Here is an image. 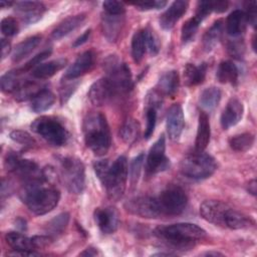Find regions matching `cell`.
<instances>
[{
    "label": "cell",
    "mask_w": 257,
    "mask_h": 257,
    "mask_svg": "<svg viewBox=\"0 0 257 257\" xmlns=\"http://www.w3.org/2000/svg\"><path fill=\"white\" fill-rule=\"evenodd\" d=\"M52 178V170L44 169L42 178L23 184L20 199L34 215L47 214L58 205L60 192L50 185Z\"/></svg>",
    "instance_id": "obj_1"
},
{
    "label": "cell",
    "mask_w": 257,
    "mask_h": 257,
    "mask_svg": "<svg viewBox=\"0 0 257 257\" xmlns=\"http://www.w3.org/2000/svg\"><path fill=\"white\" fill-rule=\"evenodd\" d=\"M155 235L168 245L177 249H190L206 236V231L196 224L177 223L168 226H159Z\"/></svg>",
    "instance_id": "obj_2"
},
{
    "label": "cell",
    "mask_w": 257,
    "mask_h": 257,
    "mask_svg": "<svg viewBox=\"0 0 257 257\" xmlns=\"http://www.w3.org/2000/svg\"><path fill=\"white\" fill-rule=\"evenodd\" d=\"M83 135L86 147L96 156L105 155L111 145L106 117L101 112L87 114L83 120Z\"/></svg>",
    "instance_id": "obj_3"
},
{
    "label": "cell",
    "mask_w": 257,
    "mask_h": 257,
    "mask_svg": "<svg viewBox=\"0 0 257 257\" xmlns=\"http://www.w3.org/2000/svg\"><path fill=\"white\" fill-rule=\"evenodd\" d=\"M128 176V163L124 156H119L109 165L106 172L99 179V182L105 188L107 197L112 201H118L122 198Z\"/></svg>",
    "instance_id": "obj_4"
},
{
    "label": "cell",
    "mask_w": 257,
    "mask_h": 257,
    "mask_svg": "<svg viewBox=\"0 0 257 257\" xmlns=\"http://www.w3.org/2000/svg\"><path fill=\"white\" fill-rule=\"evenodd\" d=\"M180 170L187 178L200 181L210 178L215 173L217 163L209 154L194 151L182 160Z\"/></svg>",
    "instance_id": "obj_5"
},
{
    "label": "cell",
    "mask_w": 257,
    "mask_h": 257,
    "mask_svg": "<svg viewBox=\"0 0 257 257\" xmlns=\"http://www.w3.org/2000/svg\"><path fill=\"white\" fill-rule=\"evenodd\" d=\"M59 172L66 189L72 194H81L85 188V170L81 160L66 156L57 158Z\"/></svg>",
    "instance_id": "obj_6"
},
{
    "label": "cell",
    "mask_w": 257,
    "mask_h": 257,
    "mask_svg": "<svg viewBox=\"0 0 257 257\" xmlns=\"http://www.w3.org/2000/svg\"><path fill=\"white\" fill-rule=\"evenodd\" d=\"M31 130L54 147L65 145L69 138L65 126L52 116L42 115L36 118L31 123Z\"/></svg>",
    "instance_id": "obj_7"
},
{
    "label": "cell",
    "mask_w": 257,
    "mask_h": 257,
    "mask_svg": "<svg viewBox=\"0 0 257 257\" xmlns=\"http://www.w3.org/2000/svg\"><path fill=\"white\" fill-rule=\"evenodd\" d=\"M106 78L113 87L115 93L127 92L133 87L131 69L126 63L116 56L108 57L104 62Z\"/></svg>",
    "instance_id": "obj_8"
},
{
    "label": "cell",
    "mask_w": 257,
    "mask_h": 257,
    "mask_svg": "<svg viewBox=\"0 0 257 257\" xmlns=\"http://www.w3.org/2000/svg\"><path fill=\"white\" fill-rule=\"evenodd\" d=\"M162 216H178L182 214L187 205L188 197L179 186H169L157 197Z\"/></svg>",
    "instance_id": "obj_9"
},
{
    "label": "cell",
    "mask_w": 257,
    "mask_h": 257,
    "mask_svg": "<svg viewBox=\"0 0 257 257\" xmlns=\"http://www.w3.org/2000/svg\"><path fill=\"white\" fill-rule=\"evenodd\" d=\"M5 168L8 172L22 179L24 183L43 177V170H40L35 162L23 159L15 152H9L6 155Z\"/></svg>",
    "instance_id": "obj_10"
},
{
    "label": "cell",
    "mask_w": 257,
    "mask_h": 257,
    "mask_svg": "<svg viewBox=\"0 0 257 257\" xmlns=\"http://www.w3.org/2000/svg\"><path fill=\"white\" fill-rule=\"evenodd\" d=\"M124 209L130 214L147 219H155L162 216L157 197L140 196L132 198L124 203Z\"/></svg>",
    "instance_id": "obj_11"
},
{
    "label": "cell",
    "mask_w": 257,
    "mask_h": 257,
    "mask_svg": "<svg viewBox=\"0 0 257 257\" xmlns=\"http://www.w3.org/2000/svg\"><path fill=\"white\" fill-rule=\"evenodd\" d=\"M169 167L170 160L166 156V139L162 135L149 151L146 162V173L148 176H153L167 170Z\"/></svg>",
    "instance_id": "obj_12"
},
{
    "label": "cell",
    "mask_w": 257,
    "mask_h": 257,
    "mask_svg": "<svg viewBox=\"0 0 257 257\" xmlns=\"http://www.w3.org/2000/svg\"><path fill=\"white\" fill-rule=\"evenodd\" d=\"M230 206L219 200H206L200 206V214L204 220L214 225L224 226L225 217Z\"/></svg>",
    "instance_id": "obj_13"
},
{
    "label": "cell",
    "mask_w": 257,
    "mask_h": 257,
    "mask_svg": "<svg viewBox=\"0 0 257 257\" xmlns=\"http://www.w3.org/2000/svg\"><path fill=\"white\" fill-rule=\"evenodd\" d=\"M94 221L99 230L104 234L114 233L119 225V215L115 208H96L93 213Z\"/></svg>",
    "instance_id": "obj_14"
},
{
    "label": "cell",
    "mask_w": 257,
    "mask_h": 257,
    "mask_svg": "<svg viewBox=\"0 0 257 257\" xmlns=\"http://www.w3.org/2000/svg\"><path fill=\"white\" fill-rule=\"evenodd\" d=\"M114 94L116 93L108 79L102 77L91 84L87 95L93 105L101 106L107 103Z\"/></svg>",
    "instance_id": "obj_15"
},
{
    "label": "cell",
    "mask_w": 257,
    "mask_h": 257,
    "mask_svg": "<svg viewBox=\"0 0 257 257\" xmlns=\"http://www.w3.org/2000/svg\"><path fill=\"white\" fill-rule=\"evenodd\" d=\"M166 126L168 136L171 140L177 141L180 139L185 126L184 111L180 103L173 104L168 110Z\"/></svg>",
    "instance_id": "obj_16"
},
{
    "label": "cell",
    "mask_w": 257,
    "mask_h": 257,
    "mask_svg": "<svg viewBox=\"0 0 257 257\" xmlns=\"http://www.w3.org/2000/svg\"><path fill=\"white\" fill-rule=\"evenodd\" d=\"M15 11L20 15L24 23L33 24L41 19L46 7L41 2L24 1L15 4Z\"/></svg>",
    "instance_id": "obj_17"
},
{
    "label": "cell",
    "mask_w": 257,
    "mask_h": 257,
    "mask_svg": "<svg viewBox=\"0 0 257 257\" xmlns=\"http://www.w3.org/2000/svg\"><path fill=\"white\" fill-rule=\"evenodd\" d=\"M95 55L93 51L87 50L81 53L75 61L66 69L64 73V78L68 80H73L83 74H85L87 71H89L94 63Z\"/></svg>",
    "instance_id": "obj_18"
},
{
    "label": "cell",
    "mask_w": 257,
    "mask_h": 257,
    "mask_svg": "<svg viewBox=\"0 0 257 257\" xmlns=\"http://www.w3.org/2000/svg\"><path fill=\"white\" fill-rule=\"evenodd\" d=\"M124 15H113L104 12L101 16V30L104 37L109 42H115L122 30Z\"/></svg>",
    "instance_id": "obj_19"
},
{
    "label": "cell",
    "mask_w": 257,
    "mask_h": 257,
    "mask_svg": "<svg viewBox=\"0 0 257 257\" xmlns=\"http://www.w3.org/2000/svg\"><path fill=\"white\" fill-rule=\"evenodd\" d=\"M188 6V1L179 0L173 2L159 19L161 27L164 30H171L175 26V24L180 20V18L186 13Z\"/></svg>",
    "instance_id": "obj_20"
},
{
    "label": "cell",
    "mask_w": 257,
    "mask_h": 257,
    "mask_svg": "<svg viewBox=\"0 0 257 257\" xmlns=\"http://www.w3.org/2000/svg\"><path fill=\"white\" fill-rule=\"evenodd\" d=\"M243 112H244L243 103L236 97L231 98L228 101L226 107L224 108L221 114L220 122L222 127L224 130H228L236 125L241 120L243 116Z\"/></svg>",
    "instance_id": "obj_21"
},
{
    "label": "cell",
    "mask_w": 257,
    "mask_h": 257,
    "mask_svg": "<svg viewBox=\"0 0 257 257\" xmlns=\"http://www.w3.org/2000/svg\"><path fill=\"white\" fill-rule=\"evenodd\" d=\"M85 18H86V16L84 13L76 14V15L69 16V17L65 18L62 22H60L54 28V30L51 33V37L54 40H59V39L63 38L64 36L68 35L72 31H74L76 28L81 26L83 24V22L85 21Z\"/></svg>",
    "instance_id": "obj_22"
},
{
    "label": "cell",
    "mask_w": 257,
    "mask_h": 257,
    "mask_svg": "<svg viewBox=\"0 0 257 257\" xmlns=\"http://www.w3.org/2000/svg\"><path fill=\"white\" fill-rule=\"evenodd\" d=\"M211 137V128L209 116L205 111H201L198 119V128L195 140V151L204 152L209 145Z\"/></svg>",
    "instance_id": "obj_23"
},
{
    "label": "cell",
    "mask_w": 257,
    "mask_h": 257,
    "mask_svg": "<svg viewBox=\"0 0 257 257\" xmlns=\"http://www.w3.org/2000/svg\"><path fill=\"white\" fill-rule=\"evenodd\" d=\"M180 76L177 70H170L163 73L157 83V90L162 95L173 96L178 91Z\"/></svg>",
    "instance_id": "obj_24"
},
{
    "label": "cell",
    "mask_w": 257,
    "mask_h": 257,
    "mask_svg": "<svg viewBox=\"0 0 257 257\" xmlns=\"http://www.w3.org/2000/svg\"><path fill=\"white\" fill-rule=\"evenodd\" d=\"M247 23L245 12L236 9L231 12L226 19V31L230 36L236 38L245 31Z\"/></svg>",
    "instance_id": "obj_25"
},
{
    "label": "cell",
    "mask_w": 257,
    "mask_h": 257,
    "mask_svg": "<svg viewBox=\"0 0 257 257\" xmlns=\"http://www.w3.org/2000/svg\"><path fill=\"white\" fill-rule=\"evenodd\" d=\"M67 63L64 58H57L45 63H40L32 70V76L37 79H48L61 70Z\"/></svg>",
    "instance_id": "obj_26"
},
{
    "label": "cell",
    "mask_w": 257,
    "mask_h": 257,
    "mask_svg": "<svg viewBox=\"0 0 257 257\" xmlns=\"http://www.w3.org/2000/svg\"><path fill=\"white\" fill-rule=\"evenodd\" d=\"M208 64L203 62L199 65L188 63L184 68V79L187 86H194L205 80Z\"/></svg>",
    "instance_id": "obj_27"
},
{
    "label": "cell",
    "mask_w": 257,
    "mask_h": 257,
    "mask_svg": "<svg viewBox=\"0 0 257 257\" xmlns=\"http://www.w3.org/2000/svg\"><path fill=\"white\" fill-rule=\"evenodd\" d=\"M40 41H41V36L34 35L18 43L13 49L12 61L16 63L22 61L24 58H26L28 55H30L33 52V50L39 45Z\"/></svg>",
    "instance_id": "obj_28"
},
{
    "label": "cell",
    "mask_w": 257,
    "mask_h": 257,
    "mask_svg": "<svg viewBox=\"0 0 257 257\" xmlns=\"http://www.w3.org/2000/svg\"><path fill=\"white\" fill-rule=\"evenodd\" d=\"M253 225H254V221L250 217L246 216L245 214L231 207L229 208L225 217L224 227H227L233 230H239V229L250 228Z\"/></svg>",
    "instance_id": "obj_29"
},
{
    "label": "cell",
    "mask_w": 257,
    "mask_h": 257,
    "mask_svg": "<svg viewBox=\"0 0 257 257\" xmlns=\"http://www.w3.org/2000/svg\"><path fill=\"white\" fill-rule=\"evenodd\" d=\"M216 76L221 83H230L232 85H236L239 79V70L232 61L224 60L220 62Z\"/></svg>",
    "instance_id": "obj_30"
},
{
    "label": "cell",
    "mask_w": 257,
    "mask_h": 257,
    "mask_svg": "<svg viewBox=\"0 0 257 257\" xmlns=\"http://www.w3.org/2000/svg\"><path fill=\"white\" fill-rule=\"evenodd\" d=\"M46 88L44 85L32 81V80H24L19 85V87L14 92V98L17 101H26L32 99L36 94H38L41 90Z\"/></svg>",
    "instance_id": "obj_31"
},
{
    "label": "cell",
    "mask_w": 257,
    "mask_h": 257,
    "mask_svg": "<svg viewBox=\"0 0 257 257\" xmlns=\"http://www.w3.org/2000/svg\"><path fill=\"white\" fill-rule=\"evenodd\" d=\"M54 102H55V95L53 94V92H51L47 88H44L31 99L30 107L34 112L40 113L48 110L53 105Z\"/></svg>",
    "instance_id": "obj_32"
},
{
    "label": "cell",
    "mask_w": 257,
    "mask_h": 257,
    "mask_svg": "<svg viewBox=\"0 0 257 257\" xmlns=\"http://www.w3.org/2000/svg\"><path fill=\"white\" fill-rule=\"evenodd\" d=\"M7 244L15 251H36L33 247L31 238L19 232H8L5 235Z\"/></svg>",
    "instance_id": "obj_33"
},
{
    "label": "cell",
    "mask_w": 257,
    "mask_h": 257,
    "mask_svg": "<svg viewBox=\"0 0 257 257\" xmlns=\"http://www.w3.org/2000/svg\"><path fill=\"white\" fill-rule=\"evenodd\" d=\"M223 34V20L219 19L206 31L203 36V47L206 51H211L218 44Z\"/></svg>",
    "instance_id": "obj_34"
},
{
    "label": "cell",
    "mask_w": 257,
    "mask_h": 257,
    "mask_svg": "<svg viewBox=\"0 0 257 257\" xmlns=\"http://www.w3.org/2000/svg\"><path fill=\"white\" fill-rule=\"evenodd\" d=\"M222 92L220 88L216 86H210L205 88L199 97L200 105L206 110H213L219 103L221 99Z\"/></svg>",
    "instance_id": "obj_35"
},
{
    "label": "cell",
    "mask_w": 257,
    "mask_h": 257,
    "mask_svg": "<svg viewBox=\"0 0 257 257\" xmlns=\"http://www.w3.org/2000/svg\"><path fill=\"white\" fill-rule=\"evenodd\" d=\"M69 222V214L67 212H63L52 218L45 227L47 235L52 238L57 237L63 233L65 228L67 227Z\"/></svg>",
    "instance_id": "obj_36"
},
{
    "label": "cell",
    "mask_w": 257,
    "mask_h": 257,
    "mask_svg": "<svg viewBox=\"0 0 257 257\" xmlns=\"http://www.w3.org/2000/svg\"><path fill=\"white\" fill-rule=\"evenodd\" d=\"M147 44L145 38V29L135 32L132 38V56L136 63H141L146 52Z\"/></svg>",
    "instance_id": "obj_37"
},
{
    "label": "cell",
    "mask_w": 257,
    "mask_h": 257,
    "mask_svg": "<svg viewBox=\"0 0 257 257\" xmlns=\"http://www.w3.org/2000/svg\"><path fill=\"white\" fill-rule=\"evenodd\" d=\"M255 137L251 133H243L233 136L229 139V145L231 149L235 152H247L254 145Z\"/></svg>",
    "instance_id": "obj_38"
},
{
    "label": "cell",
    "mask_w": 257,
    "mask_h": 257,
    "mask_svg": "<svg viewBox=\"0 0 257 257\" xmlns=\"http://www.w3.org/2000/svg\"><path fill=\"white\" fill-rule=\"evenodd\" d=\"M120 138L126 144L135 143L140 135V124L137 119L128 117L120 127Z\"/></svg>",
    "instance_id": "obj_39"
},
{
    "label": "cell",
    "mask_w": 257,
    "mask_h": 257,
    "mask_svg": "<svg viewBox=\"0 0 257 257\" xmlns=\"http://www.w3.org/2000/svg\"><path fill=\"white\" fill-rule=\"evenodd\" d=\"M22 73L17 69L7 71L1 76V89L4 92H15V90L22 83L20 75Z\"/></svg>",
    "instance_id": "obj_40"
},
{
    "label": "cell",
    "mask_w": 257,
    "mask_h": 257,
    "mask_svg": "<svg viewBox=\"0 0 257 257\" xmlns=\"http://www.w3.org/2000/svg\"><path fill=\"white\" fill-rule=\"evenodd\" d=\"M202 22L199 21L195 16L188 19L182 26V29H181V40L184 44H187L189 43L190 41H192L196 34H197V31L199 29V26Z\"/></svg>",
    "instance_id": "obj_41"
},
{
    "label": "cell",
    "mask_w": 257,
    "mask_h": 257,
    "mask_svg": "<svg viewBox=\"0 0 257 257\" xmlns=\"http://www.w3.org/2000/svg\"><path fill=\"white\" fill-rule=\"evenodd\" d=\"M144 160H145V155L143 153H141L132 161V163L128 167V177H130V183L132 186H136L139 181V178H140L141 172H142V166L144 164Z\"/></svg>",
    "instance_id": "obj_42"
},
{
    "label": "cell",
    "mask_w": 257,
    "mask_h": 257,
    "mask_svg": "<svg viewBox=\"0 0 257 257\" xmlns=\"http://www.w3.org/2000/svg\"><path fill=\"white\" fill-rule=\"evenodd\" d=\"M10 139L22 146L28 147V148H32L36 145L35 140L32 138V136L30 134H28L25 131L22 130H14L10 133L9 135Z\"/></svg>",
    "instance_id": "obj_43"
},
{
    "label": "cell",
    "mask_w": 257,
    "mask_h": 257,
    "mask_svg": "<svg viewBox=\"0 0 257 257\" xmlns=\"http://www.w3.org/2000/svg\"><path fill=\"white\" fill-rule=\"evenodd\" d=\"M145 38L147 48L149 49L150 54L152 56H156L160 51V41L157 34L153 29L148 27L145 29Z\"/></svg>",
    "instance_id": "obj_44"
},
{
    "label": "cell",
    "mask_w": 257,
    "mask_h": 257,
    "mask_svg": "<svg viewBox=\"0 0 257 257\" xmlns=\"http://www.w3.org/2000/svg\"><path fill=\"white\" fill-rule=\"evenodd\" d=\"M19 31V25L15 18L13 17H5L1 21V32L3 35L10 37L14 36Z\"/></svg>",
    "instance_id": "obj_45"
},
{
    "label": "cell",
    "mask_w": 257,
    "mask_h": 257,
    "mask_svg": "<svg viewBox=\"0 0 257 257\" xmlns=\"http://www.w3.org/2000/svg\"><path fill=\"white\" fill-rule=\"evenodd\" d=\"M51 54V49H45L43 51H41L40 53L36 54L35 56H33L28 62H26L22 67L18 68V70L23 74L25 71L30 70L32 68H35L37 65H39L44 59H46L49 55Z\"/></svg>",
    "instance_id": "obj_46"
},
{
    "label": "cell",
    "mask_w": 257,
    "mask_h": 257,
    "mask_svg": "<svg viewBox=\"0 0 257 257\" xmlns=\"http://www.w3.org/2000/svg\"><path fill=\"white\" fill-rule=\"evenodd\" d=\"M227 50L233 57L237 59H242L245 53V44L242 39H232L227 44Z\"/></svg>",
    "instance_id": "obj_47"
},
{
    "label": "cell",
    "mask_w": 257,
    "mask_h": 257,
    "mask_svg": "<svg viewBox=\"0 0 257 257\" xmlns=\"http://www.w3.org/2000/svg\"><path fill=\"white\" fill-rule=\"evenodd\" d=\"M147 127L145 131V139L149 140L154 133L156 122H157V108L152 106H147Z\"/></svg>",
    "instance_id": "obj_48"
},
{
    "label": "cell",
    "mask_w": 257,
    "mask_h": 257,
    "mask_svg": "<svg viewBox=\"0 0 257 257\" xmlns=\"http://www.w3.org/2000/svg\"><path fill=\"white\" fill-rule=\"evenodd\" d=\"M214 11V1H200L197 5L195 17L199 21H203L210 13Z\"/></svg>",
    "instance_id": "obj_49"
},
{
    "label": "cell",
    "mask_w": 257,
    "mask_h": 257,
    "mask_svg": "<svg viewBox=\"0 0 257 257\" xmlns=\"http://www.w3.org/2000/svg\"><path fill=\"white\" fill-rule=\"evenodd\" d=\"M102 7L105 13L113 15H124L125 7L122 2L119 1H104Z\"/></svg>",
    "instance_id": "obj_50"
},
{
    "label": "cell",
    "mask_w": 257,
    "mask_h": 257,
    "mask_svg": "<svg viewBox=\"0 0 257 257\" xmlns=\"http://www.w3.org/2000/svg\"><path fill=\"white\" fill-rule=\"evenodd\" d=\"M135 7L141 11L158 10L162 9L167 5V1H147V2H137L134 3Z\"/></svg>",
    "instance_id": "obj_51"
},
{
    "label": "cell",
    "mask_w": 257,
    "mask_h": 257,
    "mask_svg": "<svg viewBox=\"0 0 257 257\" xmlns=\"http://www.w3.org/2000/svg\"><path fill=\"white\" fill-rule=\"evenodd\" d=\"M31 240H32V244H33V247L35 250L37 249H43V248H46L48 247L52 241H53V238L49 235H37V236H33L31 237Z\"/></svg>",
    "instance_id": "obj_52"
},
{
    "label": "cell",
    "mask_w": 257,
    "mask_h": 257,
    "mask_svg": "<svg viewBox=\"0 0 257 257\" xmlns=\"http://www.w3.org/2000/svg\"><path fill=\"white\" fill-rule=\"evenodd\" d=\"M256 2L252 1V2H247L246 3V11L245 15H246V19L247 22L249 24H251L253 27H255L256 25V21H257V10H256Z\"/></svg>",
    "instance_id": "obj_53"
},
{
    "label": "cell",
    "mask_w": 257,
    "mask_h": 257,
    "mask_svg": "<svg viewBox=\"0 0 257 257\" xmlns=\"http://www.w3.org/2000/svg\"><path fill=\"white\" fill-rule=\"evenodd\" d=\"M75 90V86L72 85V84H68V85H65L62 89H61V92H60V98H61V103H65L68 98L71 96V94L73 93V91Z\"/></svg>",
    "instance_id": "obj_54"
},
{
    "label": "cell",
    "mask_w": 257,
    "mask_h": 257,
    "mask_svg": "<svg viewBox=\"0 0 257 257\" xmlns=\"http://www.w3.org/2000/svg\"><path fill=\"white\" fill-rule=\"evenodd\" d=\"M10 51H11V44H10V42L7 39L2 38L1 39V58L4 59L9 54Z\"/></svg>",
    "instance_id": "obj_55"
},
{
    "label": "cell",
    "mask_w": 257,
    "mask_h": 257,
    "mask_svg": "<svg viewBox=\"0 0 257 257\" xmlns=\"http://www.w3.org/2000/svg\"><path fill=\"white\" fill-rule=\"evenodd\" d=\"M90 32H91V30L90 29H88V30H86L83 34H81L74 42H73V44H72V46L73 47H78V46H80V45H82L83 43H85L87 40H88V38H89V36H90Z\"/></svg>",
    "instance_id": "obj_56"
},
{
    "label": "cell",
    "mask_w": 257,
    "mask_h": 257,
    "mask_svg": "<svg viewBox=\"0 0 257 257\" xmlns=\"http://www.w3.org/2000/svg\"><path fill=\"white\" fill-rule=\"evenodd\" d=\"M97 254H98L97 250L95 248H92V247H88L80 253L81 256H96Z\"/></svg>",
    "instance_id": "obj_57"
},
{
    "label": "cell",
    "mask_w": 257,
    "mask_h": 257,
    "mask_svg": "<svg viewBox=\"0 0 257 257\" xmlns=\"http://www.w3.org/2000/svg\"><path fill=\"white\" fill-rule=\"evenodd\" d=\"M256 181L253 179V180H251L249 183H248V185H247V191L250 193V194H252L253 196H255L256 195Z\"/></svg>",
    "instance_id": "obj_58"
},
{
    "label": "cell",
    "mask_w": 257,
    "mask_h": 257,
    "mask_svg": "<svg viewBox=\"0 0 257 257\" xmlns=\"http://www.w3.org/2000/svg\"><path fill=\"white\" fill-rule=\"evenodd\" d=\"M15 224H16V227L21 230V231H25L27 229V226H26V221L22 218H17L16 221H15Z\"/></svg>",
    "instance_id": "obj_59"
},
{
    "label": "cell",
    "mask_w": 257,
    "mask_h": 257,
    "mask_svg": "<svg viewBox=\"0 0 257 257\" xmlns=\"http://www.w3.org/2000/svg\"><path fill=\"white\" fill-rule=\"evenodd\" d=\"M11 5H13V2H8V1H4V0L0 2V7L1 8H7Z\"/></svg>",
    "instance_id": "obj_60"
},
{
    "label": "cell",
    "mask_w": 257,
    "mask_h": 257,
    "mask_svg": "<svg viewBox=\"0 0 257 257\" xmlns=\"http://www.w3.org/2000/svg\"><path fill=\"white\" fill-rule=\"evenodd\" d=\"M170 255H173L171 253H156L154 254V256H170Z\"/></svg>",
    "instance_id": "obj_61"
},
{
    "label": "cell",
    "mask_w": 257,
    "mask_h": 257,
    "mask_svg": "<svg viewBox=\"0 0 257 257\" xmlns=\"http://www.w3.org/2000/svg\"><path fill=\"white\" fill-rule=\"evenodd\" d=\"M206 255H209V256H211V255H215V256H217V255H222L221 253H218V252H209V253H206Z\"/></svg>",
    "instance_id": "obj_62"
}]
</instances>
